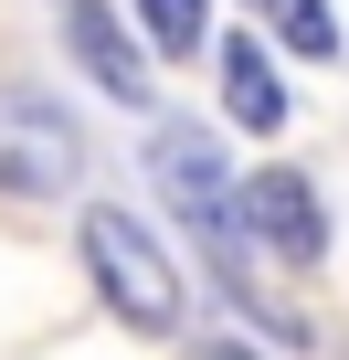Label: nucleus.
Returning <instances> with one entry per match:
<instances>
[{"mask_svg":"<svg viewBox=\"0 0 349 360\" xmlns=\"http://www.w3.org/2000/svg\"><path fill=\"white\" fill-rule=\"evenodd\" d=\"M85 180V127L32 96V85H0V191H22V202H64Z\"/></svg>","mask_w":349,"mask_h":360,"instance_id":"3","label":"nucleus"},{"mask_svg":"<svg viewBox=\"0 0 349 360\" xmlns=\"http://www.w3.org/2000/svg\"><path fill=\"white\" fill-rule=\"evenodd\" d=\"M85 276H96V297H106L127 328H148V339H180L191 286H180L169 244H159L138 212H117V202H96V212H85Z\"/></svg>","mask_w":349,"mask_h":360,"instance_id":"1","label":"nucleus"},{"mask_svg":"<svg viewBox=\"0 0 349 360\" xmlns=\"http://www.w3.org/2000/svg\"><path fill=\"white\" fill-rule=\"evenodd\" d=\"M202 360H254V349H233V339H212V349H202Z\"/></svg>","mask_w":349,"mask_h":360,"instance_id":"9","label":"nucleus"},{"mask_svg":"<svg viewBox=\"0 0 349 360\" xmlns=\"http://www.w3.org/2000/svg\"><path fill=\"white\" fill-rule=\"evenodd\" d=\"M254 11L275 22V43H286V53H307V64H328V53H338V11H328V0H254Z\"/></svg>","mask_w":349,"mask_h":360,"instance_id":"7","label":"nucleus"},{"mask_svg":"<svg viewBox=\"0 0 349 360\" xmlns=\"http://www.w3.org/2000/svg\"><path fill=\"white\" fill-rule=\"evenodd\" d=\"M233 212H244V244H265L275 265H317L328 255V212H317V191L296 169H244Z\"/></svg>","mask_w":349,"mask_h":360,"instance_id":"4","label":"nucleus"},{"mask_svg":"<svg viewBox=\"0 0 349 360\" xmlns=\"http://www.w3.org/2000/svg\"><path fill=\"white\" fill-rule=\"evenodd\" d=\"M223 106H233V127H254V138H275V127H286V85H275V64H265V43H254V32H233V43H223Z\"/></svg>","mask_w":349,"mask_h":360,"instance_id":"6","label":"nucleus"},{"mask_svg":"<svg viewBox=\"0 0 349 360\" xmlns=\"http://www.w3.org/2000/svg\"><path fill=\"white\" fill-rule=\"evenodd\" d=\"M64 43H74V64L117 96V106H148L159 85H148V53L117 32V11H106V0H64Z\"/></svg>","mask_w":349,"mask_h":360,"instance_id":"5","label":"nucleus"},{"mask_svg":"<svg viewBox=\"0 0 349 360\" xmlns=\"http://www.w3.org/2000/svg\"><path fill=\"white\" fill-rule=\"evenodd\" d=\"M148 180H159V202L180 212V223L223 255V276H233V255H244V212H233L223 138H212V127H191V117H159V127H148Z\"/></svg>","mask_w":349,"mask_h":360,"instance_id":"2","label":"nucleus"},{"mask_svg":"<svg viewBox=\"0 0 349 360\" xmlns=\"http://www.w3.org/2000/svg\"><path fill=\"white\" fill-rule=\"evenodd\" d=\"M202 11H212V0H138V22H148L159 53H191L202 43Z\"/></svg>","mask_w":349,"mask_h":360,"instance_id":"8","label":"nucleus"}]
</instances>
